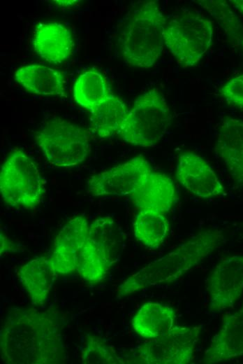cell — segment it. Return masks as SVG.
Masks as SVG:
<instances>
[{
  "mask_svg": "<svg viewBox=\"0 0 243 364\" xmlns=\"http://www.w3.org/2000/svg\"><path fill=\"white\" fill-rule=\"evenodd\" d=\"M1 360L8 364L63 363L61 318L54 310L13 308L1 328Z\"/></svg>",
  "mask_w": 243,
  "mask_h": 364,
  "instance_id": "cell-1",
  "label": "cell"
},
{
  "mask_svg": "<svg viewBox=\"0 0 243 364\" xmlns=\"http://www.w3.org/2000/svg\"><path fill=\"white\" fill-rule=\"evenodd\" d=\"M224 239L223 232L216 228L198 232L170 253L128 277L117 288L118 295L124 297L149 286L177 281L218 248Z\"/></svg>",
  "mask_w": 243,
  "mask_h": 364,
  "instance_id": "cell-2",
  "label": "cell"
},
{
  "mask_svg": "<svg viewBox=\"0 0 243 364\" xmlns=\"http://www.w3.org/2000/svg\"><path fill=\"white\" fill-rule=\"evenodd\" d=\"M166 20L156 1L143 3L133 13L122 36V55L133 66H152L161 55Z\"/></svg>",
  "mask_w": 243,
  "mask_h": 364,
  "instance_id": "cell-3",
  "label": "cell"
},
{
  "mask_svg": "<svg viewBox=\"0 0 243 364\" xmlns=\"http://www.w3.org/2000/svg\"><path fill=\"white\" fill-rule=\"evenodd\" d=\"M122 232L113 218H96L89 225L85 243L76 262L75 271L91 284L101 282L120 258Z\"/></svg>",
  "mask_w": 243,
  "mask_h": 364,
  "instance_id": "cell-4",
  "label": "cell"
},
{
  "mask_svg": "<svg viewBox=\"0 0 243 364\" xmlns=\"http://www.w3.org/2000/svg\"><path fill=\"white\" fill-rule=\"evenodd\" d=\"M170 121V108L164 97L153 88L135 99L117 135L131 145L154 147L166 133Z\"/></svg>",
  "mask_w": 243,
  "mask_h": 364,
  "instance_id": "cell-5",
  "label": "cell"
},
{
  "mask_svg": "<svg viewBox=\"0 0 243 364\" xmlns=\"http://www.w3.org/2000/svg\"><path fill=\"white\" fill-rule=\"evenodd\" d=\"M45 160L57 167H72L90 152V136L84 128L61 118L47 121L35 134Z\"/></svg>",
  "mask_w": 243,
  "mask_h": 364,
  "instance_id": "cell-6",
  "label": "cell"
},
{
  "mask_svg": "<svg viewBox=\"0 0 243 364\" xmlns=\"http://www.w3.org/2000/svg\"><path fill=\"white\" fill-rule=\"evenodd\" d=\"M3 200L13 207L33 209L42 200L44 186L34 161L15 148L10 153L0 172Z\"/></svg>",
  "mask_w": 243,
  "mask_h": 364,
  "instance_id": "cell-7",
  "label": "cell"
},
{
  "mask_svg": "<svg viewBox=\"0 0 243 364\" xmlns=\"http://www.w3.org/2000/svg\"><path fill=\"white\" fill-rule=\"evenodd\" d=\"M214 25L200 15L188 13L166 24L164 42L167 48L184 67L196 65L209 48Z\"/></svg>",
  "mask_w": 243,
  "mask_h": 364,
  "instance_id": "cell-8",
  "label": "cell"
},
{
  "mask_svg": "<svg viewBox=\"0 0 243 364\" xmlns=\"http://www.w3.org/2000/svg\"><path fill=\"white\" fill-rule=\"evenodd\" d=\"M201 326H175L164 335L147 340L135 350V363L187 364L193 358L201 332Z\"/></svg>",
  "mask_w": 243,
  "mask_h": 364,
  "instance_id": "cell-9",
  "label": "cell"
},
{
  "mask_svg": "<svg viewBox=\"0 0 243 364\" xmlns=\"http://www.w3.org/2000/svg\"><path fill=\"white\" fill-rule=\"evenodd\" d=\"M151 171L146 159L137 156L91 176L87 182L88 192L95 197L131 195Z\"/></svg>",
  "mask_w": 243,
  "mask_h": 364,
  "instance_id": "cell-10",
  "label": "cell"
},
{
  "mask_svg": "<svg viewBox=\"0 0 243 364\" xmlns=\"http://www.w3.org/2000/svg\"><path fill=\"white\" fill-rule=\"evenodd\" d=\"M207 288L211 312L231 307L243 293V255L220 260L210 273Z\"/></svg>",
  "mask_w": 243,
  "mask_h": 364,
  "instance_id": "cell-11",
  "label": "cell"
},
{
  "mask_svg": "<svg viewBox=\"0 0 243 364\" xmlns=\"http://www.w3.org/2000/svg\"><path fill=\"white\" fill-rule=\"evenodd\" d=\"M176 177L187 191L200 198L225 194V188L213 169L197 154L184 153L179 155Z\"/></svg>",
  "mask_w": 243,
  "mask_h": 364,
  "instance_id": "cell-12",
  "label": "cell"
},
{
  "mask_svg": "<svg viewBox=\"0 0 243 364\" xmlns=\"http://www.w3.org/2000/svg\"><path fill=\"white\" fill-rule=\"evenodd\" d=\"M243 356V304L232 314H226L219 330L205 351L204 363H218Z\"/></svg>",
  "mask_w": 243,
  "mask_h": 364,
  "instance_id": "cell-13",
  "label": "cell"
},
{
  "mask_svg": "<svg viewBox=\"0 0 243 364\" xmlns=\"http://www.w3.org/2000/svg\"><path fill=\"white\" fill-rule=\"evenodd\" d=\"M89 225L84 217L77 216L67 222L57 234L50 256L58 274L75 271L77 258L85 243Z\"/></svg>",
  "mask_w": 243,
  "mask_h": 364,
  "instance_id": "cell-14",
  "label": "cell"
},
{
  "mask_svg": "<svg viewBox=\"0 0 243 364\" xmlns=\"http://www.w3.org/2000/svg\"><path fill=\"white\" fill-rule=\"evenodd\" d=\"M34 51L45 61L61 64L73 54L74 41L71 31L64 24L57 22L40 23L34 30L33 41Z\"/></svg>",
  "mask_w": 243,
  "mask_h": 364,
  "instance_id": "cell-15",
  "label": "cell"
},
{
  "mask_svg": "<svg viewBox=\"0 0 243 364\" xmlns=\"http://www.w3.org/2000/svg\"><path fill=\"white\" fill-rule=\"evenodd\" d=\"M216 150L234 181L243 186V121L227 117L217 134Z\"/></svg>",
  "mask_w": 243,
  "mask_h": 364,
  "instance_id": "cell-16",
  "label": "cell"
},
{
  "mask_svg": "<svg viewBox=\"0 0 243 364\" xmlns=\"http://www.w3.org/2000/svg\"><path fill=\"white\" fill-rule=\"evenodd\" d=\"M131 197L139 210L165 214L172 208L177 197L173 181L166 175L152 170Z\"/></svg>",
  "mask_w": 243,
  "mask_h": 364,
  "instance_id": "cell-17",
  "label": "cell"
},
{
  "mask_svg": "<svg viewBox=\"0 0 243 364\" xmlns=\"http://www.w3.org/2000/svg\"><path fill=\"white\" fill-rule=\"evenodd\" d=\"M57 274L51 256L34 258L20 267V280L33 305L41 307L45 303Z\"/></svg>",
  "mask_w": 243,
  "mask_h": 364,
  "instance_id": "cell-18",
  "label": "cell"
},
{
  "mask_svg": "<svg viewBox=\"0 0 243 364\" xmlns=\"http://www.w3.org/2000/svg\"><path fill=\"white\" fill-rule=\"evenodd\" d=\"M15 80L27 91L39 95L66 96L64 74L52 67L34 64L22 66Z\"/></svg>",
  "mask_w": 243,
  "mask_h": 364,
  "instance_id": "cell-19",
  "label": "cell"
},
{
  "mask_svg": "<svg viewBox=\"0 0 243 364\" xmlns=\"http://www.w3.org/2000/svg\"><path fill=\"white\" fill-rule=\"evenodd\" d=\"M175 322L176 314L172 307L160 302H149L134 315L132 327L142 338L152 340L169 332Z\"/></svg>",
  "mask_w": 243,
  "mask_h": 364,
  "instance_id": "cell-20",
  "label": "cell"
},
{
  "mask_svg": "<svg viewBox=\"0 0 243 364\" xmlns=\"http://www.w3.org/2000/svg\"><path fill=\"white\" fill-rule=\"evenodd\" d=\"M128 111L126 104L112 93L89 111L93 130L101 138L117 135Z\"/></svg>",
  "mask_w": 243,
  "mask_h": 364,
  "instance_id": "cell-21",
  "label": "cell"
},
{
  "mask_svg": "<svg viewBox=\"0 0 243 364\" xmlns=\"http://www.w3.org/2000/svg\"><path fill=\"white\" fill-rule=\"evenodd\" d=\"M134 236L150 248L161 247L169 232V221L163 214L140 210L133 221Z\"/></svg>",
  "mask_w": 243,
  "mask_h": 364,
  "instance_id": "cell-22",
  "label": "cell"
},
{
  "mask_svg": "<svg viewBox=\"0 0 243 364\" xmlns=\"http://www.w3.org/2000/svg\"><path fill=\"white\" fill-rule=\"evenodd\" d=\"M73 93L75 102L89 111L112 94L102 74L92 70L85 71L77 78Z\"/></svg>",
  "mask_w": 243,
  "mask_h": 364,
  "instance_id": "cell-23",
  "label": "cell"
},
{
  "mask_svg": "<svg viewBox=\"0 0 243 364\" xmlns=\"http://www.w3.org/2000/svg\"><path fill=\"white\" fill-rule=\"evenodd\" d=\"M81 362L84 364H122L126 360L119 357L115 349L101 338L88 335L82 342Z\"/></svg>",
  "mask_w": 243,
  "mask_h": 364,
  "instance_id": "cell-24",
  "label": "cell"
},
{
  "mask_svg": "<svg viewBox=\"0 0 243 364\" xmlns=\"http://www.w3.org/2000/svg\"><path fill=\"white\" fill-rule=\"evenodd\" d=\"M199 4L207 10L223 27L226 31L235 34L241 24L228 6L222 1H199Z\"/></svg>",
  "mask_w": 243,
  "mask_h": 364,
  "instance_id": "cell-25",
  "label": "cell"
},
{
  "mask_svg": "<svg viewBox=\"0 0 243 364\" xmlns=\"http://www.w3.org/2000/svg\"><path fill=\"white\" fill-rule=\"evenodd\" d=\"M220 93L228 103L243 108V74L226 83L221 88Z\"/></svg>",
  "mask_w": 243,
  "mask_h": 364,
  "instance_id": "cell-26",
  "label": "cell"
},
{
  "mask_svg": "<svg viewBox=\"0 0 243 364\" xmlns=\"http://www.w3.org/2000/svg\"><path fill=\"white\" fill-rule=\"evenodd\" d=\"M12 249L15 251V246L4 234L1 233V255Z\"/></svg>",
  "mask_w": 243,
  "mask_h": 364,
  "instance_id": "cell-27",
  "label": "cell"
},
{
  "mask_svg": "<svg viewBox=\"0 0 243 364\" xmlns=\"http://www.w3.org/2000/svg\"><path fill=\"white\" fill-rule=\"evenodd\" d=\"M230 2L236 10L243 13V0H233Z\"/></svg>",
  "mask_w": 243,
  "mask_h": 364,
  "instance_id": "cell-28",
  "label": "cell"
},
{
  "mask_svg": "<svg viewBox=\"0 0 243 364\" xmlns=\"http://www.w3.org/2000/svg\"><path fill=\"white\" fill-rule=\"evenodd\" d=\"M59 5H71L78 2L77 1H55Z\"/></svg>",
  "mask_w": 243,
  "mask_h": 364,
  "instance_id": "cell-29",
  "label": "cell"
}]
</instances>
